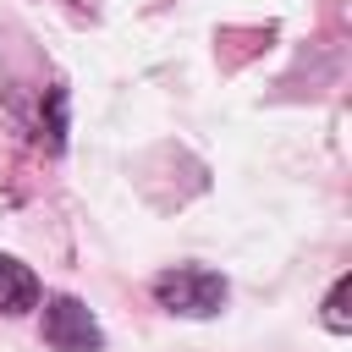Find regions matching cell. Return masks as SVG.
<instances>
[{"instance_id":"7a4b0ae2","label":"cell","mask_w":352,"mask_h":352,"mask_svg":"<svg viewBox=\"0 0 352 352\" xmlns=\"http://www.w3.org/2000/svg\"><path fill=\"white\" fill-rule=\"evenodd\" d=\"M44 346L50 352H104V330L77 297H50L44 302Z\"/></svg>"},{"instance_id":"6da1fadb","label":"cell","mask_w":352,"mask_h":352,"mask_svg":"<svg viewBox=\"0 0 352 352\" xmlns=\"http://www.w3.org/2000/svg\"><path fill=\"white\" fill-rule=\"evenodd\" d=\"M231 286L220 270H204V264H176V270H160L154 275V302L176 319H214L226 308Z\"/></svg>"},{"instance_id":"277c9868","label":"cell","mask_w":352,"mask_h":352,"mask_svg":"<svg viewBox=\"0 0 352 352\" xmlns=\"http://www.w3.org/2000/svg\"><path fill=\"white\" fill-rule=\"evenodd\" d=\"M38 138H44L50 154L66 148V88H60V82L44 88V104H38Z\"/></svg>"},{"instance_id":"3957f363","label":"cell","mask_w":352,"mask_h":352,"mask_svg":"<svg viewBox=\"0 0 352 352\" xmlns=\"http://www.w3.org/2000/svg\"><path fill=\"white\" fill-rule=\"evenodd\" d=\"M28 308H38V275L22 258L0 253V314H28Z\"/></svg>"},{"instance_id":"5b68a950","label":"cell","mask_w":352,"mask_h":352,"mask_svg":"<svg viewBox=\"0 0 352 352\" xmlns=\"http://www.w3.org/2000/svg\"><path fill=\"white\" fill-rule=\"evenodd\" d=\"M346 297H352V275H336V286H330V297H324V330H336V336L352 330V308H346Z\"/></svg>"}]
</instances>
